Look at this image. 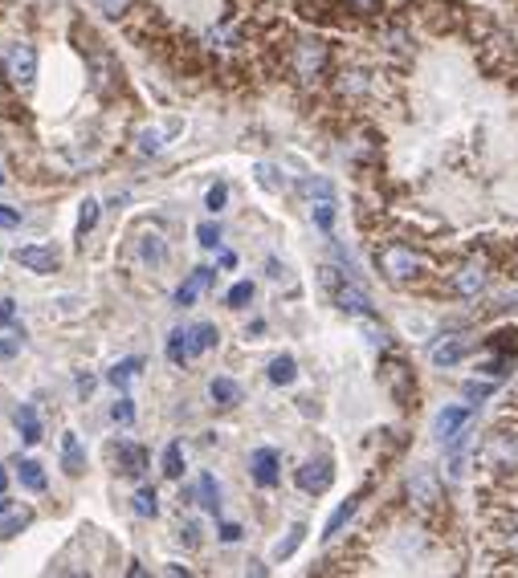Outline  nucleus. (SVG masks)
Returning a JSON list of instances; mask_svg holds the SVG:
<instances>
[{
    "label": "nucleus",
    "instance_id": "cd10ccee",
    "mask_svg": "<svg viewBox=\"0 0 518 578\" xmlns=\"http://www.w3.org/2000/svg\"><path fill=\"white\" fill-rule=\"evenodd\" d=\"M302 537H306V526H302V521H298V526H290V529H286V537H282V542H278V550H273V558H278V562H286L290 554H294L298 545H302Z\"/></svg>",
    "mask_w": 518,
    "mask_h": 578
},
{
    "label": "nucleus",
    "instance_id": "6e6552de",
    "mask_svg": "<svg viewBox=\"0 0 518 578\" xmlns=\"http://www.w3.org/2000/svg\"><path fill=\"white\" fill-rule=\"evenodd\" d=\"M465 423H469V407H461V403L445 407V412L436 415V423H433L436 444H453V440L461 436V428H465Z\"/></svg>",
    "mask_w": 518,
    "mask_h": 578
},
{
    "label": "nucleus",
    "instance_id": "39448f33",
    "mask_svg": "<svg viewBox=\"0 0 518 578\" xmlns=\"http://www.w3.org/2000/svg\"><path fill=\"white\" fill-rule=\"evenodd\" d=\"M331 480H335V464H331L327 456H314V460H306L302 469L294 472V485L302 488V493H311V497L327 493Z\"/></svg>",
    "mask_w": 518,
    "mask_h": 578
},
{
    "label": "nucleus",
    "instance_id": "a211bd4d",
    "mask_svg": "<svg viewBox=\"0 0 518 578\" xmlns=\"http://www.w3.org/2000/svg\"><path fill=\"white\" fill-rule=\"evenodd\" d=\"M168 358H172L176 366H184L188 358H197V350H192V334H188V330H172V334H168Z\"/></svg>",
    "mask_w": 518,
    "mask_h": 578
},
{
    "label": "nucleus",
    "instance_id": "4be33fe9",
    "mask_svg": "<svg viewBox=\"0 0 518 578\" xmlns=\"http://www.w3.org/2000/svg\"><path fill=\"white\" fill-rule=\"evenodd\" d=\"M17 428H21V440H25V444H37V440H42V420H37V412L29 403H21Z\"/></svg>",
    "mask_w": 518,
    "mask_h": 578
},
{
    "label": "nucleus",
    "instance_id": "ddd939ff",
    "mask_svg": "<svg viewBox=\"0 0 518 578\" xmlns=\"http://www.w3.org/2000/svg\"><path fill=\"white\" fill-rule=\"evenodd\" d=\"M115 464H119V472H123V477H143V469H148V448L123 440V444L115 448Z\"/></svg>",
    "mask_w": 518,
    "mask_h": 578
},
{
    "label": "nucleus",
    "instance_id": "aec40b11",
    "mask_svg": "<svg viewBox=\"0 0 518 578\" xmlns=\"http://www.w3.org/2000/svg\"><path fill=\"white\" fill-rule=\"evenodd\" d=\"M197 501L205 505L208 513H221V485H216V477H208V472H205V477L197 480Z\"/></svg>",
    "mask_w": 518,
    "mask_h": 578
},
{
    "label": "nucleus",
    "instance_id": "ea45409f",
    "mask_svg": "<svg viewBox=\"0 0 518 578\" xmlns=\"http://www.w3.org/2000/svg\"><path fill=\"white\" fill-rule=\"evenodd\" d=\"M494 387L490 383H465V399H474V403H482V399H490Z\"/></svg>",
    "mask_w": 518,
    "mask_h": 578
},
{
    "label": "nucleus",
    "instance_id": "20e7f679",
    "mask_svg": "<svg viewBox=\"0 0 518 578\" xmlns=\"http://www.w3.org/2000/svg\"><path fill=\"white\" fill-rule=\"evenodd\" d=\"M327 62H331V49L322 45L319 37H306V41H298V45H294V73H298L302 81L322 78Z\"/></svg>",
    "mask_w": 518,
    "mask_h": 578
},
{
    "label": "nucleus",
    "instance_id": "a18cd8bd",
    "mask_svg": "<svg viewBox=\"0 0 518 578\" xmlns=\"http://www.w3.org/2000/svg\"><path fill=\"white\" fill-rule=\"evenodd\" d=\"M506 366H510V358H494V363H485L482 371H485V374H490V379H494V374H506Z\"/></svg>",
    "mask_w": 518,
    "mask_h": 578
},
{
    "label": "nucleus",
    "instance_id": "09e8293b",
    "mask_svg": "<svg viewBox=\"0 0 518 578\" xmlns=\"http://www.w3.org/2000/svg\"><path fill=\"white\" fill-rule=\"evenodd\" d=\"M13 306H17V301H0V326L13 317Z\"/></svg>",
    "mask_w": 518,
    "mask_h": 578
},
{
    "label": "nucleus",
    "instance_id": "de8ad7c7",
    "mask_svg": "<svg viewBox=\"0 0 518 578\" xmlns=\"http://www.w3.org/2000/svg\"><path fill=\"white\" fill-rule=\"evenodd\" d=\"M91 391H94V379H91V374H82V379H78V395H91Z\"/></svg>",
    "mask_w": 518,
    "mask_h": 578
},
{
    "label": "nucleus",
    "instance_id": "473e14b6",
    "mask_svg": "<svg viewBox=\"0 0 518 578\" xmlns=\"http://www.w3.org/2000/svg\"><path fill=\"white\" fill-rule=\"evenodd\" d=\"M21 342H25V330L0 334V358H17V355H21Z\"/></svg>",
    "mask_w": 518,
    "mask_h": 578
},
{
    "label": "nucleus",
    "instance_id": "a878e982",
    "mask_svg": "<svg viewBox=\"0 0 518 578\" xmlns=\"http://www.w3.org/2000/svg\"><path fill=\"white\" fill-rule=\"evenodd\" d=\"M139 366H143V358H123V363H115L110 366V387H127V383L135 379V374H139Z\"/></svg>",
    "mask_w": 518,
    "mask_h": 578
},
{
    "label": "nucleus",
    "instance_id": "c9c22d12",
    "mask_svg": "<svg viewBox=\"0 0 518 578\" xmlns=\"http://www.w3.org/2000/svg\"><path fill=\"white\" fill-rule=\"evenodd\" d=\"M110 420H115V423H135V403H131V399H119V403L115 407H110Z\"/></svg>",
    "mask_w": 518,
    "mask_h": 578
},
{
    "label": "nucleus",
    "instance_id": "9d476101",
    "mask_svg": "<svg viewBox=\"0 0 518 578\" xmlns=\"http://www.w3.org/2000/svg\"><path fill=\"white\" fill-rule=\"evenodd\" d=\"M17 265L29 273H58V252L45 244H25V249H17Z\"/></svg>",
    "mask_w": 518,
    "mask_h": 578
},
{
    "label": "nucleus",
    "instance_id": "72a5a7b5",
    "mask_svg": "<svg viewBox=\"0 0 518 578\" xmlns=\"http://www.w3.org/2000/svg\"><path fill=\"white\" fill-rule=\"evenodd\" d=\"M94 5H99V13H107V16H127L135 8V0H94Z\"/></svg>",
    "mask_w": 518,
    "mask_h": 578
},
{
    "label": "nucleus",
    "instance_id": "dca6fc26",
    "mask_svg": "<svg viewBox=\"0 0 518 578\" xmlns=\"http://www.w3.org/2000/svg\"><path fill=\"white\" fill-rule=\"evenodd\" d=\"M62 469H66V477H82L86 472V448L78 436L62 440Z\"/></svg>",
    "mask_w": 518,
    "mask_h": 578
},
{
    "label": "nucleus",
    "instance_id": "bb28decb",
    "mask_svg": "<svg viewBox=\"0 0 518 578\" xmlns=\"http://www.w3.org/2000/svg\"><path fill=\"white\" fill-rule=\"evenodd\" d=\"M294 374H298V363L290 355H278L270 363V383H278V387H286V383H294Z\"/></svg>",
    "mask_w": 518,
    "mask_h": 578
},
{
    "label": "nucleus",
    "instance_id": "37998d69",
    "mask_svg": "<svg viewBox=\"0 0 518 578\" xmlns=\"http://www.w3.org/2000/svg\"><path fill=\"white\" fill-rule=\"evenodd\" d=\"M159 138H164L159 130H143V135H139V151H159Z\"/></svg>",
    "mask_w": 518,
    "mask_h": 578
},
{
    "label": "nucleus",
    "instance_id": "f3484780",
    "mask_svg": "<svg viewBox=\"0 0 518 578\" xmlns=\"http://www.w3.org/2000/svg\"><path fill=\"white\" fill-rule=\"evenodd\" d=\"M360 501H363V493H355V497H347V501L339 505L335 513H331V517H327V529H322V537H327V542H331V537L339 534V529L347 526V521L355 517V509H360Z\"/></svg>",
    "mask_w": 518,
    "mask_h": 578
},
{
    "label": "nucleus",
    "instance_id": "0eeeda50",
    "mask_svg": "<svg viewBox=\"0 0 518 578\" xmlns=\"http://www.w3.org/2000/svg\"><path fill=\"white\" fill-rule=\"evenodd\" d=\"M408 501L417 505V509H433V505L441 501V480H436L428 469H417L408 477Z\"/></svg>",
    "mask_w": 518,
    "mask_h": 578
},
{
    "label": "nucleus",
    "instance_id": "e433bc0d",
    "mask_svg": "<svg viewBox=\"0 0 518 578\" xmlns=\"http://www.w3.org/2000/svg\"><path fill=\"white\" fill-rule=\"evenodd\" d=\"M249 298H254V285H249V281H237V285L229 289V306H233V309H241Z\"/></svg>",
    "mask_w": 518,
    "mask_h": 578
},
{
    "label": "nucleus",
    "instance_id": "2f4dec72",
    "mask_svg": "<svg viewBox=\"0 0 518 578\" xmlns=\"http://www.w3.org/2000/svg\"><path fill=\"white\" fill-rule=\"evenodd\" d=\"M99 224V204L94 200H86L82 204V212H78V241H86V232Z\"/></svg>",
    "mask_w": 518,
    "mask_h": 578
},
{
    "label": "nucleus",
    "instance_id": "f704fd0d",
    "mask_svg": "<svg viewBox=\"0 0 518 578\" xmlns=\"http://www.w3.org/2000/svg\"><path fill=\"white\" fill-rule=\"evenodd\" d=\"M225 200H229V187H225V184H213V187H208V195H205V208H208V212H221Z\"/></svg>",
    "mask_w": 518,
    "mask_h": 578
},
{
    "label": "nucleus",
    "instance_id": "58836bf2",
    "mask_svg": "<svg viewBox=\"0 0 518 578\" xmlns=\"http://www.w3.org/2000/svg\"><path fill=\"white\" fill-rule=\"evenodd\" d=\"M339 90H343V94H360V90H368V78H363V73H343Z\"/></svg>",
    "mask_w": 518,
    "mask_h": 578
},
{
    "label": "nucleus",
    "instance_id": "4c0bfd02",
    "mask_svg": "<svg viewBox=\"0 0 518 578\" xmlns=\"http://www.w3.org/2000/svg\"><path fill=\"white\" fill-rule=\"evenodd\" d=\"M197 241L205 244V249H216V244H221V228H216V224H200L197 228Z\"/></svg>",
    "mask_w": 518,
    "mask_h": 578
},
{
    "label": "nucleus",
    "instance_id": "4468645a",
    "mask_svg": "<svg viewBox=\"0 0 518 578\" xmlns=\"http://www.w3.org/2000/svg\"><path fill=\"white\" fill-rule=\"evenodd\" d=\"M208 285H213V269H205V265H200V269H192V273H188V281H184L180 289H176V306H192V301H197L200 293L208 289Z\"/></svg>",
    "mask_w": 518,
    "mask_h": 578
},
{
    "label": "nucleus",
    "instance_id": "c85d7f7f",
    "mask_svg": "<svg viewBox=\"0 0 518 578\" xmlns=\"http://www.w3.org/2000/svg\"><path fill=\"white\" fill-rule=\"evenodd\" d=\"M164 477H172V480L184 477V448H180V440H172V444L164 448Z\"/></svg>",
    "mask_w": 518,
    "mask_h": 578
},
{
    "label": "nucleus",
    "instance_id": "b1692460",
    "mask_svg": "<svg viewBox=\"0 0 518 578\" xmlns=\"http://www.w3.org/2000/svg\"><path fill=\"white\" fill-rule=\"evenodd\" d=\"M188 334H192V350H197V355H205V350H213V346H216V338H221L213 322H197Z\"/></svg>",
    "mask_w": 518,
    "mask_h": 578
},
{
    "label": "nucleus",
    "instance_id": "1a4fd4ad",
    "mask_svg": "<svg viewBox=\"0 0 518 578\" xmlns=\"http://www.w3.org/2000/svg\"><path fill=\"white\" fill-rule=\"evenodd\" d=\"M331 293H335V306L343 309V314H355V317H368V314H371V298L360 289V285L339 281Z\"/></svg>",
    "mask_w": 518,
    "mask_h": 578
},
{
    "label": "nucleus",
    "instance_id": "2eb2a0df",
    "mask_svg": "<svg viewBox=\"0 0 518 578\" xmlns=\"http://www.w3.org/2000/svg\"><path fill=\"white\" fill-rule=\"evenodd\" d=\"M465 350L469 346L461 338H441L433 350H428V358H433V366H441V371H445V366H457L461 358H465Z\"/></svg>",
    "mask_w": 518,
    "mask_h": 578
},
{
    "label": "nucleus",
    "instance_id": "49530a36",
    "mask_svg": "<svg viewBox=\"0 0 518 578\" xmlns=\"http://www.w3.org/2000/svg\"><path fill=\"white\" fill-rule=\"evenodd\" d=\"M180 537H184V542H188V545H197V542H200V529H197V526H192V521H188V526L180 529Z\"/></svg>",
    "mask_w": 518,
    "mask_h": 578
},
{
    "label": "nucleus",
    "instance_id": "6ab92c4d",
    "mask_svg": "<svg viewBox=\"0 0 518 578\" xmlns=\"http://www.w3.org/2000/svg\"><path fill=\"white\" fill-rule=\"evenodd\" d=\"M29 521H34V513H29V509H5V513H0V542H5V537H17Z\"/></svg>",
    "mask_w": 518,
    "mask_h": 578
},
{
    "label": "nucleus",
    "instance_id": "7c9ffc66",
    "mask_svg": "<svg viewBox=\"0 0 518 578\" xmlns=\"http://www.w3.org/2000/svg\"><path fill=\"white\" fill-rule=\"evenodd\" d=\"M131 501H135V513H139V517H156V513H159L156 488H139V493H135Z\"/></svg>",
    "mask_w": 518,
    "mask_h": 578
},
{
    "label": "nucleus",
    "instance_id": "9b49d317",
    "mask_svg": "<svg viewBox=\"0 0 518 578\" xmlns=\"http://www.w3.org/2000/svg\"><path fill=\"white\" fill-rule=\"evenodd\" d=\"M453 289H457L461 298H477V293L485 289V265H482V261L461 265L457 273H453Z\"/></svg>",
    "mask_w": 518,
    "mask_h": 578
},
{
    "label": "nucleus",
    "instance_id": "c03bdc74",
    "mask_svg": "<svg viewBox=\"0 0 518 578\" xmlns=\"http://www.w3.org/2000/svg\"><path fill=\"white\" fill-rule=\"evenodd\" d=\"M221 542H241V526H237V521H225V526H221Z\"/></svg>",
    "mask_w": 518,
    "mask_h": 578
},
{
    "label": "nucleus",
    "instance_id": "412c9836",
    "mask_svg": "<svg viewBox=\"0 0 518 578\" xmlns=\"http://www.w3.org/2000/svg\"><path fill=\"white\" fill-rule=\"evenodd\" d=\"M17 480L29 488V493H45V469L37 460H21L17 464Z\"/></svg>",
    "mask_w": 518,
    "mask_h": 578
},
{
    "label": "nucleus",
    "instance_id": "3c124183",
    "mask_svg": "<svg viewBox=\"0 0 518 578\" xmlns=\"http://www.w3.org/2000/svg\"><path fill=\"white\" fill-rule=\"evenodd\" d=\"M5 509H9V501H5V493H0V513H5Z\"/></svg>",
    "mask_w": 518,
    "mask_h": 578
},
{
    "label": "nucleus",
    "instance_id": "7ed1b4c3",
    "mask_svg": "<svg viewBox=\"0 0 518 578\" xmlns=\"http://www.w3.org/2000/svg\"><path fill=\"white\" fill-rule=\"evenodd\" d=\"M5 78H9V86H17V90L34 86V78H37V49L25 45V41L9 45V53H5Z\"/></svg>",
    "mask_w": 518,
    "mask_h": 578
},
{
    "label": "nucleus",
    "instance_id": "f8f14e48",
    "mask_svg": "<svg viewBox=\"0 0 518 578\" xmlns=\"http://www.w3.org/2000/svg\"><path fill=\"white\" fill-rule=\"evenodd\" d=\"M249 472H254V480L262 488L278 485V452H273V448H257V452L249 456Z\"/></svg>",
    "mask_w": 518,
    "mask_h": 578
},
{
    "label": "nucleus",
    "instance_id": "603ef678",
    "mask_svg": "<svg viewBox=\"0 0 518 578\" xmlns=\"http://www.w3.org/2000/svg\"><path fill=\"white\" fill-rule=\"evenodd\" d=\"M0 184H5V175H0Z\"/></svg>",
    "mask_w": 518,
    "mask_h": 578
},
{
    "label": "nucleus",
    "instance_id": "393cba45",
    "mask_svg": "<svg viewBox=\"0 0 518 578\" xmlns=\"http://www.w3.org/2000/svg\"><path fill=\"white\" fill-rule=\"evenodd\" d=\"M311 216L322 232H331V224H335V195H319V200L311 204Z\"/></svg>",
    "mask_w": 518,
    "mask_h": 578
},
{
    "label": "nucleus",
    "instance_id": "423d86ee",
    "mask_svg": "<svg viewBox=\"0 0 518 578\" xmlns=\"http://www.w3.org/2000/svg\"><path fill=\"white\" fill-rule=\"evenodd\" d=\"M384 383H388V391L396 395V403L412 407V399H417V383H412V371L400 363V358H388V363H384Z\"/></svg>",
    "mask_w": 518,
    "mask_h": 578
},
{
    "label": "nucleus",
    "instance_id": "8fccbe9b",
    "mask_svg": "<svg viewBox=\"0 0 518 578\" xmlns=\"http://www.w3.org/2000/svg\"><path fill=\"white\" fill-rule=\"evenodd\" d=\"M5 485H9V472L0 469V493H5Z\"/></svg>",
    "mask_w": 518,
    "mask_h": 578
},
{
    "label": "nucleus",
    "instance_id": "5701e85b",
    "mask_svg": "<svg viewBox=\"0 0 518 578\" xmlns=\"http://www.w3.org/2000/svg\"><path fill=\"white\" fill-rule=\"evenodd\" d=\"M208 395H213L221 407L241 403V387H237V383H233V379H213V383H208Z\"/></svg>",
    "mask_w": 518,
    "mask_h": 578
},
{
    "label": "nucleus",
    "instance_id": "c756f323",
    "mask_svg": "<svg viewBox=\"0 0 518 578\" xmlns=\"http://www.w3.org/2000/svg\"><path fill=\"white\" fill-rule=\"evenodd\" d=\"M164 257H168V244H164V232H148L143 236V261H151V265H164Z\"/></svg>",
    "mask_w": 518,
    "mask_h": 578
},
{
    "label": "nucleus",
    "instance_id": "f257e3e1",
    "mask_svg": "<svg viewBox=\"0 0 518 578\" xmlns=\"http://www.w3.org/2000/svg\"><path fill=\"white\" fill-rule=\"evenodd\" d=\"M78 49L86 53V65H91V90L99 98H115V90L123 86V70L110 57V49H102L94 37H91V45H78Z\"/></svg>",
    "mask_w": 518,
    "mask_h": 578
},
{
    "label": "nucleus",
    "instance_id": "f03ea898",
    "mask_svg": "<svg viewBox=\"0 0 518 578\" xmlns=\"http://www.w3.org/2000/svg\"><path fill=\"white\" fill-rule=\"evenodd\" d=\"M376 265H379V273L396 285H408L425 273V257H417V252L404 249V244H384V249L376 252Z\"/></svg>",
    "mask_w": 518,
    "mask_h": 578
},
{
    "label": "nucleus",
    "instance_id": "a19ab883",
    "mask_svg": "<svg viewBox=\"0 0 518 578\" xmlns=\"http://www.w3.org/2000/svg\"><path fill=\"white\" fill-rule=\"evenodd\" d=\"M257 179H262V187H270V192H278V187H282L278 171H273V167H265V163H262V167H257Z\"/></svg>",
    "mask_w": 518,
    "mask_h": 578
},
{
    "label": "nucleus",
    "instance_id": "79ce46f5",
    "mask_svg": "<svg viewBox=\"0 0 518 578\" xmlns=\"http://www.w3.org/2000/svg\"><path fill=\"white\" fill-rule=\"evenodd\" d=\"M21 224V212L9 208V204H0V228H17Z\"/></svg>",
    "mask_w": 518,
    "mask_h": 578
}]
</instances>
